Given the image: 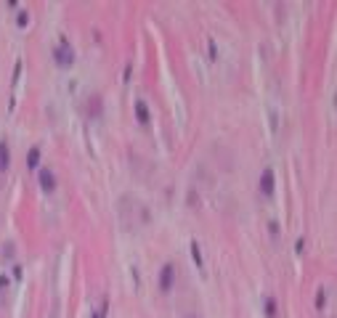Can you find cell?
I'll use <instances>...</instances> for the list:
<instances>
[{"label": "cell", "mask_w": 337, "mask_h": 318, "mask_svg": "<svg viewBox=\"0 0 337 318\" xmlns=\"http://www.w3.org/2000/svg\"><path fill=\"white\" fill-rule=\"evenodd\" d=\"M173 281H175V270H173V265H165L162 276H159V286H162V292H170Z\"/></svg>", "instance_id": "1"}, {"label": "cell", "mask_w": 337, "mask_h": 318, "mask_svg": "<svg viewBox=\"0 0 337 318\" xmlns=\"http://www.w3.org/2000/svg\"><path fill=\"white\" fill-rule=\"evenodd\" d=\"M260 189H263L266 196H271V193H273V173H271V170H266L263 178H260Z\"/></svg>", "instance_id": "2"}, {"label": "cell", "mask_w": 337, "mask_h": 318, "mask_svg": "<svg viewBox=\"0 0 337 318\" xmlns=\"http://www.w3.org/2000/svg\"><path fill=\"white\" fill-rule=\"evenodd\" d=\"M56 61H59V66H69L72 64V51L69 48H59L56 51Z\"/></svg>", "instance_id": "3"}, {"label": "cell", "mask_w": 337, "mask_h": 318, "mask_svg": "<svg viewBox=\"0 0 337 318\" xmlns=\"http://www.w3.org/2000/svg\"><path fill=\"white\" fill-rule=\"evenodd\" d=\"M40 186L45 191H53V186H56V183H53V175L48 173V170H43V173H40Z\"/></svg>", "instance_id": "4"}, {"label": "cell", "mask_w": 337, "mask_h": 318, "mask_svg": "<svg viewBox=\"0 0 337 318\" xmlns=\"http://www.w3.org/2000/svg\"><path fill=\"white\" fill-rule=\"evenodd\" d=\"M5 167H8V146L0 143V170H5Z\"/></svg>", "instance_id": "5"}, {"label": "cell", "mask_w": 337, "mask_h": 318, "mask_svg": "<svg viewBox=\"0 0 337 318\" xmlns=\"http://www.w3.org/2000/svg\"><path fill=\"white\" fill-rule=\"evenodd\" d=\"M135 112H138V120L141 122H149V112H146V104H143V101L135 104Z\"/></svg>", "instance_id": "6"}, {"label": "cell", "mask_w": 337, "mask_h": 318, "mask_svg": "<svg viewBox=\"0 0 337 318\" xmlns=\"http://www.w3.org/2000/svg\"><path fill=\"white\" fill-rule=\"evenodd\" d=\"M29 165H37V149H32V151H29Z\"/></svg>", "instance_id": "7"}]
</instances>
